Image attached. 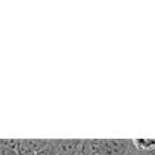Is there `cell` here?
<instances>
[{
  "mask_svg": "<svg viewBox=\"0 0 155 155\" xmlns=\"http://www.w3.org/2000/svg\"><path fill=\"white\" fill-rule=\"evenodd\" d=\"M57 155H65V154H57Z\"/></svg>",
  "mask_w": 155,
  "mask_h": 155,
  "instance_id": "obj_7",
  "label": "cell"
},
{
  "mask_svg": "<svg viewBox=\"0 0 155 155\" xmlns=\"http://www.w3.org/2000/svg\"><path fill=\"white\" fill-rule=\"evenodd\" d=\"M57 154H59V151H57V147L54 146V142L53 140H49L48 144L41 151H38L35 155H57Z\"/></svg>",
  "mask_w": 155,
  "mask_h": 155,
  "instance_id": "obj_5",
  "label": "cell"
},
{
  "mask_svg": "<svg viewBox=\"0 0 155 155\" xmlns=\"http://www.w3.org/2000/svg\"><path fill=\"white\" fill-rule=\"evenodd\" d=\"M131 144L132 148L140 154L155 151V139H131Z\"/></svg>",
  "mask_w": 155,
  "mask_h": 155,
  "instance_id": "obj_3",
  "label": "cell"
},
{
  "mask_svg": "<svg viewBox=\"0 0 155 155\" xmlns=\"http://www.w3.org/2000/svg\"><path fill=\"white\" fill-rule=\"evenodd\" d=\"M102 155H127L131 150V139H99Z\"/></svg>",
  "mask_w": 155,
  "mask_h": 155,
  "instance_id": "obj_1",
  "label": "cell"
},
{
  "mask_svg": "<svg viewBox=\"0 0 155 155\" xmlns=\"http://www.w3.org/2000/svg\"><path fill=\"white\" fill-rule=\"evenodd\" d=\"M34 150L30 147L27 139H18V144H16V155H35Z\"/></svg>",
  "mask_w": 155,
  "mask_h": 155,
  "instance_id": "obj_4",
  "label": "cell"
},
{
  "mask_svg": "<svg viewBox=\"0 0 155 155\" xmlns=\"http://www.w3.org/2000/svg\"><path fill=\"white\" fill-rule=\"evenodd\" d=\"M84 139H56L53 140L54 146L57 147L59 154L65 155H75L82 148Z\"/></svg>",
  "mask_w": 155,
  "mask_h": 155,
  "instance_id": "obj_2",
  "label": "cell"
},
{
  "mask_svg": "<svg viewBox=\"0 0 155 155\" xmlns=\"http://www.w3.org/2000/svg\"><path fill=\"white\" fill-rule=\"evenodd\" d=\"M127 155H139V154H137V153H136V151H135V150H134V148H132V144H131V150H129V153H128V154H127Z\"/></svg>",
  "mask_w": 155,
  "mask_h": 155,
  "instance_id": "obj_6",
  "label": "cell"
}]
</instances>
